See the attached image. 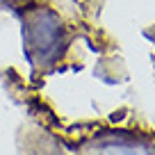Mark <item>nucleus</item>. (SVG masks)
I'll list each match as a JSON object with an SVG mask.
<instances>
[{
  "mask_svg": "<svg viewBox=\"0 0 155 155\" xmlns=\"http://www.w3.org/2000/svg\"><path fill=\"white\" fill-rule=\"evenodd\" d=\"M62 37H64V30L57 14H53L48 9H37L34 14H30L28 18L30 55H37L41 62L55 59L64 48Z\"/></svg>",
  "mask_w": 155,
  "mask_h": 155,
  "instance_id": "1",
  "label": "nucleus"
}]
</instances>
